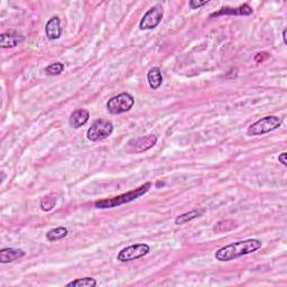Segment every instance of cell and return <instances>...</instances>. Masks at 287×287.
Segmentation results:
<instances>
[{
	"label": "cell",
	"instance_id": "cell-1",
	"mask_svg": "<svg viewBox=\"0 0 287 287\" xmlns=\"http://www.w3.org/2000/svg\"><path fill=\"white\" fill-rule=\"evenodd\" d=\"M261 248V241L258 239H248L237 241L222 247L215 252V259L219 261H230L241 256L252 254Z\"/></svg>",
	"mask_w": 287,
	"mask_h": 287
},
{
	"label": "cell",
	"instance_id": "cell-2",
	"mask_svg": "<svg viewBox=\"0 0 287 287\" xmlns=\"http://www.w3.org/2000/svg\"><path fill=\"white\" fill-rule=\"evenodd\" d=\"M151 188V183H145L142 187H139L138 189H135L134 191H130L128 193H124L121 195H118L115 197H111V199H104V200H99L95 203V206L96 209H111L116 208V206H119L122 204H127L129 202H133L135 200L139 199V197L145 195V194L149 191V189Z\"/></svg>",
	"mask_w": 287,
	"mask_h": 287
},
{
	"label": "cell",
	"instance_id": "cell-3",
	"mask_svg": "<svg viewBox=\"0 0 287 287\" xmlns=\"http://www.w3.org/2000/svg\"><path fill=\"white\" fill-rule=\"evenodd\" d=\"M281 118L276 116H267L249 126L247 134L249 136H260V135H265L277 129L278 127H281Z\"/></svg>",
	"mask_w": 287,
	"mask_h": 287
},
{
	"label": "cell",
	"instance_id": "cell-4",
	"mask_svg": "<svg viewBox=\"0 0 287 287\" xmlns=\"http://www.w3.org/2000/svg\"><path fill=\"white\" fill-rule=\"evenodd\" d=\"M113 133V124L111 121L105 119H96L90 126L87 138L91 142H99L108 138Z\"/></svg>",
	"mask_w": 287,
	"mask_h": 287
},
{
	"label": "cell",
	"instance_id": "cell-5",
	"mask_svg": "<svg viewBox=\"0 0 287 287\" xmlns=\"http://www.w3.org/2000/svg\"><path fill=\"white\" fill-rule=\"evenodd\" d=\"M135 99L132 95L127 92H122V94L113 96L107 102L108 111L112 115H119L129 111L134 107Z\"/></svg>",
	"mask_w": 287,
	"mask_h": 287
},
{
	"label": "cell",
	"instance_id": "cell-6",
	"mask_svg": "<svg viewBox=\"0 0 287 287\" xmlns=\"http://www.w3.org/2000/svg\"><path fill=\"white\" fill-rule=\"evenodd\" d=\"M150 247L147 243H136L133 246L126 247L118 254L117 259L121 263H127L142 258V257L148 255Z\"/></svg>",
	"mask_w": 287,
	"mask_h": 287
},
{
	"label": "cell",
	"instance_id": "cell-7",
	"mask_svg": "<svg viewBox=\"0 0 287 287\" xmlns=\"http://www.w3.org/2000/svg\"><path fill=\"white\" fill-rule=\"evenodd\" d=\"M164 16V8L162 5H155L146 12L139 23V28L142 31H150L156 28L162 22Z\"/></svg>",
	"mask_w": 287,
	"mask_h": 287
},
{
	"label": "cell",
	"instance_id": "cell-8",
	"mask_svg": "<svg viewBox=\"0 0 287 287\" xmlns=\"http://www.w3.org/2000/svg\"><path fill=\"white\" fill-rule=\"evenodd\" d=\"M157 143V136L155 135H147L145 137L133 139L128 143L126 150L130 154H139L143 151H146L150 149L151 147H154Z\"/></svg>",
	"mask_w": 287,
	"mask_h": 287
},
{
	"label": "cell",
	"instance_id": "cell-9",
	"mask_svg": "<svg viewBox=\"0 0 287 287\" xmlns=\"http://www.w3.org/2000/svg\"><path fill=\"white\" fill-rule=\"evenodd\" d=\"M45 33L48 39L50 41L58 40L62 35V27H61V19L57 16L52 17L45 26Z\"/></svg>",
	"mask_w": 287,
	"mask_h": 287
},
{
	"label": "cell",
	"instance_id": "cell-10",
	"mask_svg": "<svg viewBox=\"0 0 287 287\" xmlns=\"http://www.w3.org/2000/svg\"><path fill=\"white\" fill-rule=\"evenodd\" d=\"M25 256V251L17 248H3L0 250V263L9 264Z\"/></svg>",
	"mask_w": 287,
	"mask_h": 287
},
{
	"label": "cell",
	"instance_id": "cell-11",
	"mask_svg": "<svg viewBox=\"0 0 287 287\" xmlns=\"http://www.w3.org/2000/svg\"><path fill=\"white\" fill-rule=\"evenodd\" d=\"M24 37L16 32H8L0 35V46L1 48H12L23 42Z\"/></svg>",
	"mask_w": 287,
	"mask_h": 287
},
{
	"label": "cell",
	"instance_id": "cell-12",
	"mask_svg": "<svg viewBox=\"0 0 287 287\" xmlns=\"http://www.w3.org/2000/svg\"><path fill=\"white\" fill-rule=\"evenodd\" d=\"M90 118V112L87 109H77V110L72 112L70 117V126L73 128H80L88 122Z\"/></svg>",
	"mask_w": 287,
	"mask_h": 287
},
{
	"label": "cell",
	"instance_id": "cell-13",
	"mask_svg": "<svg viewBox=\"0 0 287 287\" xmlns=\"http://www.w3.org/2000/svg\"><path fill=\"white\" fill-rule=\"evenodd\" d=\"M252 14V9L251 7H249L247 3L244 5L240 6L238 8H222L221 10H219L218 12H213L211 14L210 17H218L221 15H236V16H248Z\"/></svg>",
	"mask_w": 287,
	"mask_h": 287
},
{
	"label": "cell",
	"instance_id": "cell-14",
	"mask_svg": "<svg viewBox=\"0 0 287 287\" xmlns=\"http://www.w3.org/2000/svg\"><path fill=\"white\" fill-rule=\"evenodd\" d=\"M147 81H148L149 87L153 89V90H157V89L162 86L163 75L159 67L157 66L151 67L148 71V73H147Z\"/></svg>",
	"mask_w": 287,
	"mask_h": 287
},
{
	"label": "cell",
	"instance_id": "cell-15",
	"mask_svg": "<svg viewBox=\"0 0 287 287\" xmlns=\"http://www.w3.org/2000/svg\"><path fill=\"white\" fill-rule=\"evenodd\" d=\"M202 213H203V210H192L190 211V212L181 214L175 219V225L176 226L184 225V223H188L190 221H192L193 219L200 217Z\"/></svg>",
	"mask_w": 287,
	"mask_h": 287
},
{
	"label": "cell",
	"instance_id": "cell-16",
	"mask_svg": "<svg viewBox=\"0 0 287 287\" xmlns=\"http://www.w3.org/2000/svg\"><path fill=\"white\" fill-rule=\"evenodd\" d=\"M67 234H69V230H67L65 227H58L55 228V229L49 230L48 234H46V239H48V241H57V240L65 238Z\"/></svg>",
	"mask_w": 287,
	"mask_h": 287
},
{
	"label": "cell",
	"instance_id": "cell-17",
	"mask_svg": "<svg viewBox=\"0 0 287 287\" xmlns=\"http://www.w3.org/2000/svg\"><path fill=\"white\" fill-rule=\"evenodd\" d=\"M96 285V281L92 277H84L79 278L73 282L66 284L67 287H95Z\"/></svg>",
	"mask_w": 287,
	"mask_h": 287
},
{
	"label": "cell",
	"instance_id": "cell-18",
	"mask_svg": "<svg viewBox=\"0 0 287 287\" xmlns=\"http://www.w3.org/2000/svg\"><path fill=\"white\" fill-rule=\"evenodd\" d=\"M55 205H56V196L53 195V194H48V195L44 196L43 199L41 200V209L45 211V212H48V211L54 209Z\"/></svg>",
	"mask_w": 287,
	"mask_h": 287
},
{
	"label": "cell",
	"instance_id": "cell-19",
	"mask_svg": "<svg viewBox=\"0 0 287 287\" xmlns=\"http://www.w3.org/2000/svg\"><path fill=\"white\" fill-rule=\"evenodd\" d=\"M63 71H64V64H63V63H61V62H55V63H52V64H49L48 67H46L45 73L48 75H50V77H53V75L61 74Z\"/></svg>",
	"mask_w": 287,
	"mask_h": 287
},
{
	"label": "cell",
	"instance_id": "cell-20",
	"mask_svg": "<svg viewBox=\"0 0 287 287\" xmlns=\"http://www.w3.org/2000/svg\"><path fill=\"white\" fill-rule=\"evenodd\" d=\"M210 1L208 0H205V1H195V0H191V1L189 2L190 7H191V9H199L200 7L206 5V3H209Z\"/></svg>",
	"mask_w": 287,
	"mask_h": 287
},
{
	"label": "cell",
	"instance_id": "cell-21",
	"mask_svg": "<svg viewBox=\"0 0 287 287\" xmlns=\"http://www.w3.org/2000/svg\"><path fill=\"white\" fill-rule=\"evenodd\" d=\"M286 156L287 154L286 153H282L280 156H278V160L283 164L284 166H287V160H286Z\"/></svg>",
	"mask_w": 287,
	"mask_h": 287
},
{
	"label": "cell",
	"instance_id": "cell-22",
	"mask_svg": "<svg viewBox=\"0 0 287 287\" xmlns=\"http://www.w3.org/2000/svg\"><path fill=\"white\" fill-rule=\"evenodd\" d=\"M286 33H287V29H284V31H283V40H284V44H287V40H286Z\"/></svg>",
	"mask_w": 287,
	"mask_h": 287
}]
</instances>
